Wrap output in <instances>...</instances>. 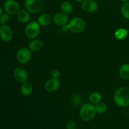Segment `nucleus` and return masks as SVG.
Wrapping results in <instances>:
<instances>
[{
	"label": "nucleus",
	"mask_w": 129,
	"mask_h": 129,
	"mask_svg": "<svg viewBox=\"0 0 129 129\" xmlns=\"http://www.w3.org/2000/svg\"><path fill=\"white\" fill-rule=\"evenodd\" d=\"M113 100L117 106L121 108H126L129 106V88L120 87L115 91Z\"/></svg>",
	"instance_id": "f257e3e1"
},
{
	"label": "nucleus",
	"mask_w": 129,
	"mask_h": 129,
	"mask_svg": "<svg viewBox=\"0 0 129 129\" xmlns=\"http://www.w3.org/2000/svg\"><path fill=\"white\" fill-rule=\"evenodd\" d=\"M96 114L95 105L91 103L83 104L79 110V117L84 122H89L94 119Z\"/></svg>",
	"instance_id": "f03ea898"
},
{
	"label": "nucleus",
	"mask_w": 129,
	"mask_h": 129,
	"mask_svg": "<svg viewBox=\"0 0 129 129\" xmlns=\"http://www.w3.org/2000/svg\"><path fill=\"white\" fill-rule=\"evenodd\" d=\"M44 3L43 0H25L24 7L25 10L32 14L39 13L44 9Z\"/></svg>",
	"instance_id": "7ed1b4c3"
},
{
	"label": "nucleus",
	"mask_w": 129,
	"mask_h": 129,
	"mask_svg": "<svg viewBox=\"0 0 129 129\" xmlns=\"http://www.w3.org/2000/svg\"><path fill=\"white\" fill-rule=\"evenodd\" d=\"M40 32V25L37 21H33L27 23L25 27V34L28 39H35Z\"/></svg>",
	"instance_id": "20e7f679"
},
{
	"label": "nucleus",
	"mask_w": 129,
	"mask_h": 129,
	"mask_svg": "<svg viewBox=\"0 0 129 129\" xmlns=\"http://www.w3.org/2000/svg\"><path fill=\"white\" fill-rule=\"evenodd\" d=\"M69 30L73 33L79 34L84 30L86 26L85 21L79 17L73 18L68 23Z\"/></svg>",
	"instance_id": "39448f33"
},
{
	"label": "nucleus",
	"mask_w": 129,
	"mask_h": 129,
	"mask_svg": "<svg viewBox=\"0 0 129 129\" xmlns=\"http://www.w3.org/2000/svg\"><path fill=\"white\" fill-rule=\"evenodd\" d=\"M31 50L26 47H21L17 51L16 58L17 61L21 64H27L31 58Z\"/></svg>",
	"instance_id": "423d86ee"
},
{
	"label": "nucleus",
	"mask_w": 129,
	"mask_h": 129,
	"mask_svg": "<svg viewBox=\"0 0 129 129\" xmlns=\"http://www.w3.org/2000/svg\"><path fill=\"white\" fill-rule=\"evenodd\" d=\"M3 8L6 13L10 15H16L20 10V5L15 0H6L4 3Z\"/></svg>",
	"instance_id": "0eeeda50"
},
{
	"label": "nucleus",
	"mask_w": 129,
	"mask_h": 129,
	"mask_svg": "<svg viewBox=\"0 0 129 129\" xmlns=\"http://www.w3.org/2000/svg\"><path fill=\"white\" fill-rule=\"evenodd\" d=\"M13 37L12 29L8 25H1L0 26V39L5 42L11 41Z\"/></svg>",
	"instance_id": "6e6552de"
},
{
	"label": "nucleus",
	"mask_w": 129,
	"mask_h": 129,
	"mask_svg": "<svg viewBox=\"0 0 129 129\" xmlns=\"http://www.w3.org/2000/svg\"><path fill=\"white\" fill-rule=\"evenodd\" d=\"M13 75L17 81L21 83L28 81L29 78L27 71L21 67L15 68L13 72Z\"/></svg>",
	"instance_id": "1a4fd4ad"
},
{
	"label": "nucleus",
	"mask_w": 129,
	"mask_h": 129,
	"mask_svg": "<svg viewBox=\"0 0 129 129\" xmlns=\"http://www.w3.org/2000/svg\"><path fill=\"white\" fill-rule=\"evenodd\" d=\"M81 8L84 12L92 13L98 9V4L94 0H84L81 3Z\"/></svg>",
	"instance_id": "9d476101"
},
{
	"label": "nucleus",
	"mask_w": 129,
	"mask_h": 129,
	"mask_svg": "<svg viewBox=\"0 0 129 129\" xmlns=\"http://www.w3.org/2000/svg\"><path fill=\"white\" fill-rule=\"evenodd\" d=\"M61 83L59 79L51 78L45 82L44 84L45 89L48 92H54L60 88Z\"/></svg>",
	"instance_id": "9b49d317"
},
{
	"label": "nucleus",
	"mask_w": 129,
	"mask_h": 129,
	"mask_svg": "<svg viewBox=\"0 0 129 129\" xmlns=\"http://www.w3.org/2000/svg\"><path fill=\"white\" fill-rule=\"evenodd\" d=\"M69 16L68 15L64 13H57L53 16L52 21L57 26H62L69 23Z\"/></svg>",
	"instance_id": "f8f14e48"
},
{
	"label": "nucleus",
	"mask_w": 129,
	"mask_h": 129,
	"mask_svg": "<svg viewBox=\"0 0 129 129\" xmlns=\"http://www.w3.org/2000/svg\"><path fill=\"white\" fill-rule=\"evenodd\" d=\"M16 18L20 22L22 23H27L30 20V13L25 9L20 10L16 13Z\"/></svg>",
	"instance_id": "ddd939ff"
},
{
	"label": "nucleus",
	"mask_w": 129,
	"mask_h": 129,
	"mask_svg": "<svg viewBox=\"0 0 129 129\" xmlns=\"http://www.w3.org/2000/svg\"><path fill=\"white\" fill-rule=\"evenodd\" d=\"M34 90V87L30 81H26L22 83V84L20 87V91L21 94L25 96H29L31 94Z\"/></svg>",
	"instance_id": "4468645a"
},
{
	"label": "nucleus",
	"mask_w": 129,
	"mask_h": 129,
	"mask_svg": "<svg viewBox=\"0 0 129 129\" xmlns=\"http://www.w3.org/2000/svg\"><path fill=\"white\" fill-rule=\"evenodd\" d=\"M52 21V18L49 14L43 13L39 16L37 18V22L40 26H49Z\"/></svg>",
	"instance_id": "2eb2a0df"
},
{
	"label": "nucleus",
	"mask_w": 129,
	"mask_h": 129,
	"mask_svg": "<svg viewBox=\"0 0 129 129\" xmlns=\"http://www.w3.org/2000/svg\"><path fill=\"white\" fill-rule=\"evenodd\" d=\"M43 47V42L39 39H32L28 44V49L32 52H38Z\"/></svg>",
	"instance_id": "dca6fc26"
},
{
	"label": "nucleus",
	"mask_w": 129,
	"mask_h": 129,
	"mask_svg": "<svg viewBox=\"0 0 129 129\" xmlns=\"http://www.w3.org/2000/svg\"><path fill=\"white\" fill-rule=\"evenodd\" d=\"M60 10L62 12L66 15H70L73 11V6L71 3L68 1H63L60 5Z\"/></svg>",
	"instance_id": "f3484780"
},
{
	"label": "nucleus",
	"mask_w": 129,
	"mask_h": 129,
	"mask_svg": "<svg viewBox=\"0 0 129 129\" xmlns=\"http://www.w3.org/2000/svg\"><path fill=\"white\" fill-rule=\"evenodd\" d=\"M119 75L122 79H129V64H122L119 69Z\"/></svg>",
	"instance_id": "a211bd4d"
},
{
	"label": "nucleus",
	"mask_w": 129,
	"mask_h": 129,
	"mask_svg": "<svg viewBox=\"0 0 129 129\" xmlns=\"http://www.w3.org/2000/svg\"><path fill=\"white\" fill-rule=\"evenodd\" d=\"M128 31L124 28H120L117 29L115 32V37L119 40H124L128 36Z\"/></svg>",
	"instance_id": "6ab92c4d"
},
{
	"label": "nucleus",
	"mask_w": 129,
	"mask_h": 129,
	"mask_svg": "<svg viewBox=\"0 0 129 129\" xmlns=\"http://www.w3.org/2000/svg\"><path fill=\"white\" fill-rule=\"evenodd\" d=\"M88 99H89V102L91 103L93 105H96L102 102V96L99 92H93V93H91L90 95L89 96Z\"/></svg>",
	"instance_id": "aec40b11"
},
{
	"label": "nucleus",
	"mask_w": 129,
	"mask_h": 129,
	"mask_svg": "<svg viewBox=\"0 0 129 129\" xmlns=\"http://www.w3.org/2000/svg\"><path fill=\"white\" fill-rule=\"evenodd\" d=\"M83 97L80 94H76L72 98V103L75 107H79L83 105Z\"/></svg>",
	"instance_id": "412c9836"
},
{
	"label": "nucleus",
	"mask_w": 129,
	"mask_h": 129,
	"mask_svg": "<svg viewBox=\"0 0 129 129\" xmlns=\"http://www.w3.org/2000/svg\"><path fill=\"white\" fill-rule=\"evenodd\" d=\"M95 108L97 113H98V114H103L107 111L108 107H107V104L105 103L100 102V103L95 105Z\"/></svg>",
	"instance_id": "4be33fe9"
},
{
	"label": "nucleus",
	"mask_w": 129,
	"mask_h": 129,
	"mask_svg": "<svg viewBox=\"0 0 129 129\" xmlns=\"http://www.w3.org/2000/svg\"><path fill=\"white\" fill-rule=\"evenodd\" d=\"M120 12L123 17L129 20V1L123 3L120 8Z\"/></svg>",
	"instance_id": "5701e85b"
},
{
	"label": "nucleus",
	"mask_w": 129,
	"mask_h": 129,
	"mask_svg": "<svg viewBox=\"0 0 129 129\" xmlns=\"http://www.w3.org/2000/svg\"><path fill=\"white\" fill-rule=\"evenodd\" d=\"M11 21V15L7 13H3L0 16V24L1 25H7Z\"/></svg>",
	"instance_id": "b1692460"
},
{
	"label": "nucleus",
	"mask_w": 129,
	"mask_h": 129,
	"mask_svg": "<svg viewBox=\"0 0 129 129\" xmlns=\"http://www.w3.org/2000/svg\"><path fill=\"white\" fill-rule=\"evenodd\" d=\"M52 78H55V79H59V77L60 76V73L59 70L57 69H53L50 73Z\"/></svg>",
	"instance_id": "393cba45"
},
{
	"label": "nucleus",
	"mask_w": 129,
	"mask_h": 129,
	"mask_svg": "<svg viewBox=\"0 0 129 129\" xmlns=\"http://www.w3.org/2000/svg\"><path fill=\"white\" fill-rule=\"evenodd\" d=\"M77 127V123L74 120H70L67 124V129H76Z\"/></svg>",
	"instance_id": "a878e982"
},
{
	"label": "nucleus",
	"mask_w": 129,
	"mask_h": 129,
	"mask_svg": "<svg viewBox=\"0 0 129 129\" xmlns=\"http://www.w3.org/2000/svg\"><path fill=\"white\" fill-rule=\"evenodd\" d=\"M62 31H64V32H67V31H69V27H68V25L66 24V25H64V26H62Z\"/></svg>",
	"instance_id": "bb28decb"
},
{
	"label": "nucleus",
	"mask_w": 129,
	"mask_h": 129,
	"mask_svg": "<svg viewBox=\"0 0 129 129\" xmlns=\"http://www.w3.org/2000/svg\"><path fill=\"white\" fill-rule=\"evenodd\" d=\"M3 14V8L1 6H0V16H1V15Z\"/></svg>",
	"instance_id": "cd10ccee"
},
{
	"label": "nucleus",
	"mask_w": 129,
	"mask_h": 129,
	"mask_svg": "<svg viewBox=\"0 0 129 129\" xmlns=\"http://www.w3.org/2000/svg\"><path fill=\"white\" fill-rule=\"evenodd\" d=\"M120 1H122V2L123 3H125V2H128L129 1V0H120Z\"/></svg>",
	"instance_id": "c85d7f7f"
},
{
	"label": "nucleus",
	"mask_w": 129,
	"mask_h": 129,
	"mask_svg": "<svg viewBox=\"0 0 129 129\" xmlns=\"http://www.w3.org/2000/svg\"><path fill=\"white\" fill-rule=\"evenodd\" d=\"M76 1L77 2H78V3H82L83 1H84V0H76Z\"/></svg>",
	"instance_id": "c756f323"
},
{
	"label": "nucleus",
	"mask_w": 129,
	"mask_h": 129,
	"mask_svg": "<svg viewBox=\"0 0 129 129\" xmlns=\"http://www.w3.org/2000/svg\"><path fill=\"white\" fill-rule=\"evenodd\" d=\"M76 129H79V128H76Z\"/></svg>",
	"instance_id": "7c9ffc66"
},
{
	"label": "nucleus",
	"mask_w": 129,
	"mask_h": 129,
	"mask_svg": "<svg viewBox=\"0 0 129 129\" xmlns=\"http://www.w3.org/2000/svg\"><path fill=\"white\" fill-rule=\"evenodd\" d=\"M0 1H1V0H0Z\"/></svg>",
	"instance_id": "2f4dec72"
}]
</instances>
